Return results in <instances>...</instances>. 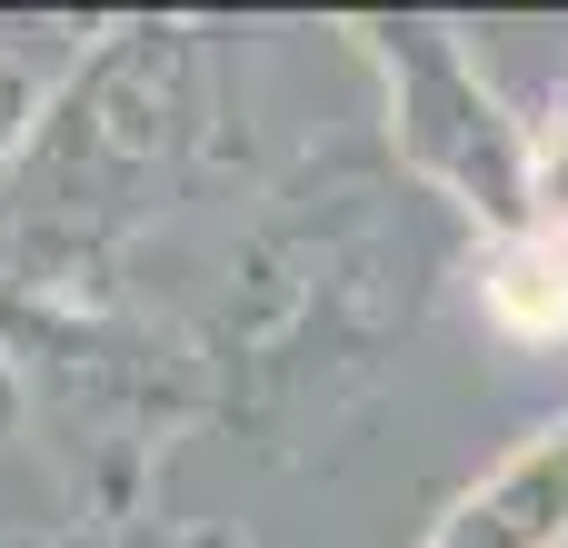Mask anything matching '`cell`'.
Wrapping results in <instances>:
<instances>
[{
	"label": "cell",
	"mask_w": 568,
	"mask_h": 548,
	"mask_svg": "<svg viewBox=\"0 0 568 548\" xmlns=\"http://www.w3.org/2000/svg\"><path fill=\"white\" fill-rule=\"evenodd\" d=\"M10 548H240L230 529H170V519H120V529H90V519H60L40 539H10Z\"/></svg>",
	"instance_id": "obj_8"
},
{
	"label": "cell",
	"mask_w": 568,
	"mask_h": 548,
	"mask_svg": "<svg viewBox=\"0 0 568 548\" xmlns=\"http://www.w3.org/2000/svg\"><path fill=\"white\" fill-rule=\"evenodd\" d=\"M70 50H80V40H70ZM70 50H60V40L30 50L20 30H0V180L20 170V150H30V130H40V110H50L60 70H70Z\"/></svg>",
	"instance_id": "obj_6"
},
{
	"label": "cell",
	"mask_w": 568,
	"mask_h": 548,
	"mask_svg": "<svg viewBox=\"0 0 568 548\" xmlns=\"http://www.w3.org/2000/svg\"><path fill=\"white\" fill-rule=\"evenodd\" d=\"M349 50L379 80V140H389L399 180L429 190L449 220H469V240L519 230L529 220V130H519V100H499V80L479 70V50L429 10L349 20Z\"/></svg>",
	"instance_id": "obj_3"
},
{
	"label": "cell",
	"mask_w": 568,
	"mask_h": 548,
	"mask_svg": "<svg viewBox=\"0 0 568 548\" xmlns=\"http://www.w3.org/2000/svg\"><path fill=\"white\" fill-rule=\"evenodd\" d=\"M0 439H20V379H10V359H0Z\"/></svg>",
	"instance_id": "obj_9"
},
{
	"label": "cell",
	"mask_w": 568,
	"mask_h": 548,
	"mask_svg": "<svg viewBox=\"0 0 568 548\" xmlns=\"http://www.w3.org/2000/svg\"><path fill=\"white\" fill-rule=\"evenodd\" d=\"M409 260L419 250L389 220V190L349 170L280 190V210L230 260V309L200 369L230 379V409H250L260 429H290L310 409L329 419V399L359 389L379 349L419 319Z\"/></svg>",
	"instance_id": "obj_2"
},
{
	"label": "cell",
	"mask_w": 568,
	"mask_h": 548,
	"mask_svg": "<svg viewBox=\"0 0 568 548\" xmlns=\"http://www.w3.org/2000/svg\"><path fill=\"white\" fill-rule=\"evenodd\" d=\"M230 50L200 20H110L70 50L0 180V319L110 309L140 230L220 160Z\"/></svg>",
	"instance_id": "obj_1"
},
{
	"label": "cell",
	"mask_w": 568,
	"mask_h": 548,
	"mask_svg": "<svg viewBox=\"0 0 568 548\" xmlns=\"http://www.w3.org/2000/svg\"><path fill=\"white\" fill-rule=\"evenodd\" d=\"M459 280L479 300L489 339H509V349H568V230H539V220L489 230V240H469Z\"/></svg>",
	"instance_id": "obj_5"
},
{
	"label": "cell",
	"mask_w": 568,
	"mask_h": 548,
	"mask_svg": "<svg viewBox=\"0 0 568 548\" xmlns=\"http://www.w3.org/2000/svg\"><path fill=\"white\" fill-rule=\"evenodd\" d=\"M519 130H529V220L568 230V70L519 110Z\"/></svg>",
	"instance_id": "obj_7"
},
{
	"label": "cell",
	"mask_w": 568,
	"mask_h": 548,
	"mask_svg": "<svg viewBox=\"0 0 568 548\" xmlns=\"http://www.w3.org/2000/svg\"><path fill=\"white\" fill-rule=\"evenodd\" d=\"M419 548H568V409L529 419L469 489H449Z\"/></svg>",
	"instance_id": "obj_4"
}]
</instances>
